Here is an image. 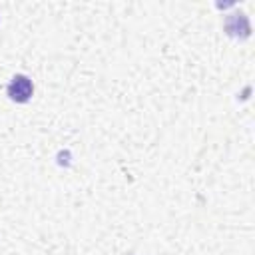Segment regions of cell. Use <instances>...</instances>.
<instances>
[{
    "label": "cell",
    "mask_w": 255,
    "mask_h": 255,
    "mask_svg": "<svg viewBox=\"0 0 255 255\" xmlns=\"http://www.w3.org/2000/svg\"><path fill=\"white\" fill-rule=\"evenodd\" d=\"M8 98L12 102H18V104H24L32 98V92H34V86H32V80L24 74H18L10 80L8 84Z\"/></svg>",
    "instance_id": "cell-1"
},
{
    "label": "cell",
    "mask_w": 255,
    "mask_h": 255,
    "mask_svg": "<svg viewBox=\"0 0 255 255\" xmlns=\"http://www.w3.org/2000/svg\"><path fill=\"white\" fill-rule=\"evenodd\" d=\"M225 30L229 36H235V38H247L249 32H251V26H249V20L245 14H231L227 16L225 20Z\"/></svg>",
    "instance_id": "cell-2"
}]
</instances>
